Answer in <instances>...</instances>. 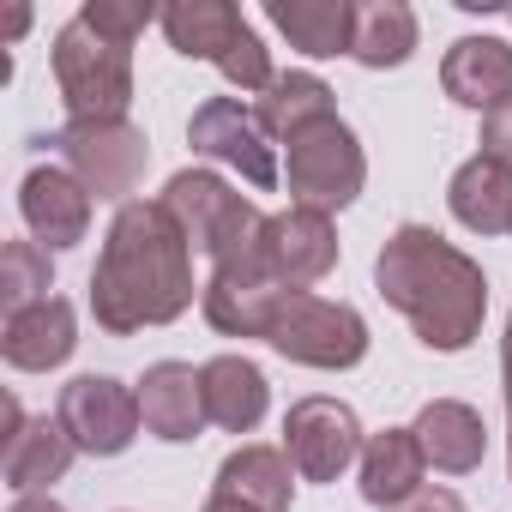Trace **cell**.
Returning <instances> with one entry per match:
<instances>
[{
  "label": "cell",
  "mask_w": 512,
  "mask_h": 512,
  "mask_svg": "<svg viewBox=\"0 0 512 512\" xmlns=\"http://www.w3.org/2000/svg\"><path fill=\"white\" fill-rule=\"evenodd\" d=\"M368 434H362V416L344 404V398H296L284 410V452L296 464L302 482H338L356 458H362Z\"/></svg>",
  "instance_id": "30bf717a"
},
{
  "label": "cell",
  "mask_w": 512,
  "mask_h": 512,
  "mask_svg": "<svg viewBox=\"0 0 512 512\" xmlns=\"http://www.w3.org/2000/svg\"><path fill=\"white\" fill-rule=\"evenodd\" d=\"M253 115H260L266 139L290 145V139L308 133L314 121H332V115H338V91H332L320 73H278L272 91L253 103Z\"/></svg>",
  "instance_id": "d4e9b609"
},
{
  "label": "cell",
  "mask_w": 512,
  "mask_h": 512,
  "mask_svg": "<svg viewBox=\"0 0 512 512\" xmlns=\"http://www.w3.org/2000/svg\"><path fill=\"white\" fill-rule=\"evenodd\" d=\"M266 19L278 25V37L314 61L350 55L356 43V0H272Z\"/></svg>",
  "instance_id": "cb8c5ba5"
},
{
  "label": "cell",
  "mask_w": 512,
  "mask_h": 512,
  "mask_svg": "<svg viewBox=\"0 0 512 512\" xmlns=\"http://www.w3.org/2000/svg\"><path fill=\"white\" fill-rule=\"evenodd\" d=\"M284 284L272 278V260L266 247L260 253H241V260H223L205 272V290H199V314L211 320V332L223 338H266L278 308H284Z\"/></svg>",
  "instance_id": "8fae6325"
},
{
  "label": "cell",
  "mask_w": 512,
  "mask_h": 512,
  "mask_svg": "<svg viewBox=\"0 0 512 512\" xmlns=\"http://www.w3.org/2000/svg\"><path fill=\"white\" fill-rule=\"evenodd\" d=\"M55 145H61V163L91 187V199H109L115 211L139 193L145 163H151V139L127 115H115V121H67L55 133Z\"/></svg>",
  "instance_id": "ba28073f"
},
{
  "label": "cell",
  "mask_w": 512,
  "mask_h": 512,
  "mask_svg": "<svg viewBox=\"0 0 512 512\" xmlns=\"http://www.w3.org/2000/svg\"><path fill=\"white\" fill-rule=\"evenodd\" d=\"M79 446L67 440L61 416H25L19 398H7V452H0V476L13 494H49L73 470Z\"/></svg>",
  "instance_id": "9a60e30c"
},
{
  "label": "cell",
  "mask_w": 512,
  "mask_h": 512,
  "mask_svg": "<svg viewBox=\"0 0 512 512\" xmlns=\"http://www.w3.org/2000/svg\"><path fill=\"white\" fill-rule=\"evenodd\" d=\"M410 428H416V440H422L428 470H440V476H470V470H482V458H488L482 410L464 404V398H428Z\"/></svg>",
  "instance_id": "d6986e66"
},
{
  "label": "cell",
  "mask_w": 512,
  "mask_h": 512,
  "mask_svg": "<svg viewBox=\"0 0 512 512\" xmlns=\"http://www.w3.org/2000/svg\"><path fill=\"white\" fill-rule=\"evenodd\" d=\"M374 290L440 356H458V350H470L482 338L488 278H482V266L470 260V253L458 241H446L434 223H398L380 241V253H374Z\"/></svg>",
  "instance_id": "7a4b0ae2"
},
{
  "label": "cell",
  "mask_w": 512,
  "mask_h": 512,
  "mask_svg": "<svg viewBox=\"0 0 512 512\" xmlns=\"http://www.w3.org/2000/svg\"><path fill=\"white\" fill-rule=\"evenodd\" d=\"M157 25H163L175 55L211 61L235 91H253V97L272 91V79H278L272 49L260 43V31H253L241 19V7H229V0H169Z\"/></svg>",
  "instance_id": "277c9868"
},
{
  "label": "cell",
  "mask_w": 512,
  "mask_h": 512,
  "mask_svg": "<svg viewBox=\"0 0 512 512\" xmlns=\"http://www.w3.org/2000/svg\"><path fill=\"white\" fill-rule=\"evenodd\" d=\"M157 205L181 223L187 247L205 253L211 266L241 260V253H260L266 247V211L253 205L247 193H235L217 169H175L157 193Z\"/></svg>",
  "instance_id": "3957f363"
},
{
  "label": "cell",
  "mask_w": 512,
  "mask_h": 512,
  "mask_svg": "<svg viewBox=\"0 0 512 512\" xmlns=\"http://www.w3.org/2000/svg\"><path fill=\"white\" fill-rule=\"evenodd\" d=\"M199 380H205V416L223 428V434H253L266 422V410H272V380H266V368L260 362H247V356H211L205 368H199Z\"/></svg>",
  "instance_id": "7402d4cb"
},
{
  "label": "cell",
  "mask_w": 512,
  "mask_h": 512,
  "mask_svg": "<svg viewBox=\"0 0 512 512\" xmlns=\"http://www.w3.org/2000/svg\"><path fill=\"white\" fill-rule=\"evenodd\" d=\"M266 344L296 362V368H320V374H350L368 362V320L350 308V302H332V296H314V290H290Z\"/></svg>",
  "instance_id": "8992f818"
},
{
  "label": "cell",
  "mask_w": 512,
  "mask_h": 512,
  "mask_svg": "<svg viewBox=\"0 0 512 512\" xmlns=\"http://www.w3.org/2000/svg\"><path fill=\"white\" fill-rule=\"evenodd\" d=\"M506 482H512V452H506Z\"/></svg>",
  "instance_id": "d590c367"
},
{
  "label": "cell",
  "mask_w": 512,
  "mask_h": 512,
  "mask_svg": "<svg viewBox=\"0 0 512 512\" xmlns=\"http://www.w3.org/2000/svg\"><path fill=\"white\" fill-rule=\"evenodd\" d=\"M49 290H55L49 247H43V241H31V235L7 241V253H0V302H7V314H19V308L43 302Z\"/></svg>",
  "instance_id": "4316f807"
},
{
  "label": "cell",
  "mask_w": 512,
  "mask_h": 512,
  "mask_svg": "<svg viewBox=\"0 0 512 512\" xmlns=\"http://www.w3.org/2000/svg\"><path fill=\"white\" fill-rule=\"evenodd\" d=\"M91 187L67 169V163H37L25 181H19V217L31 229V241H43L49 253H67L91 235Z\"/></svg>",
  "instance_id": "4fadbf2b"
},
{
  "label": "cell",
  "mask_w": 512,
  "mask_h": 512,
  "mask_svg": "<svg viewBox=\"0 0 512 512\" xmlns=\"http://www.w3.org/2000/svg\"><path fill=\"white\" fill-rule=\"evenodd\" d=\"M199 512H253V506H241V500H229V494H205Z\"/></svg>",
  "instance_id": "d6a6232c"
},
{
  "label": "cell",
  "mask_w": 512,
  "mask_h": 512,
  "mask_svg": "<svg viewBox=\"0 0 512 512\" xmlns=\"http://www.w3.org/2000/svg\"><path fill=\"white\" fill-rule=\"evenodd\" d=\"M296 482H302V476H296V464H290L284 446L247 440V446H235V452L217 464L211 494H229V500H241V506H253V512H290Z\"/></svg>",
  "instance_id": "44dd1931"
},
{
  "label": "cell",
  "mask_w": 512,
  "mask_h": 512,
  "mask_svg": "<svg viewBox=\"0 0 512 512\" xmlns=\"http://www.w3.org/2000/svg\"><path fill=\"white\" fill-rule=\"evenodd\" d=\"M79 13H85L97 31H109L115 43H139V37H145V25H157V19H163L151 0H85Z\"/></svg>",
  "instance_id": "83f0119b"
},
{
  "label": "cell",
  "mask_w": 512,
  "mask_h": 512,
  "mask_svg": "<svg viewBox=\"0 0 512 512\" xmlns=\"http://www.w3.org/2000/svg\"><path fill=\"white\" fill-rule=\"evenodd\" d=\"M392 512H464V506H458L452 488H422L416 500H404V506H392Z\"/></svg>",
  "instance_id": "f546056e"
},
{
  "label": "cell",
  "mask_w": 512,
  "mask_h": 512,
  "mask_svg": "<svg viewBox=\"0 0 512 512\" xmlns=\"http://www.w3.org/2000/svg\"><path fill=\"white\" fill-rule=\"evenodd\" d=\"M422 43V25L416 13L404 7V0H368V7H356V43H350V61L368 67V73H392L416 55Z\"/></svg>",
  "instance_id": "484cf974"
},
{
  "label": "cell",
  "mask_w": 512,
  "mask_h": 512,
  "mask_svg": "<svg viewBox=\"0 0 512 512\" xmlns=\"http://www.w3.org/2000/svg\"><path fill=\"white\" fill-rule=\"evenodd\" d=\"M446 211L470 235H512V169L488 163L482 151L464 157L446 181Z\"/></svg>",
  "instance_id": "603a6c76"
},
{
  "label": "cell",
  "mask_w": 512,
  "mask_h": 512,
  "mask_svg": "<svg viewBox=\"0 0 512 512\" xmlns=\"http://www.w3.org/2000/svg\"><path fill=\"white\" fill-rule=\"evenodd\" d=\"M476 145H482V157H488V163L512 169V103H506V109H494V115H482Z\"/></svg>",
  "instance_id": "f1b7e54d"
},
{
  "label": "cell",
  "mask_w": 512,
  "mask_h": 512,
  "mask_svg": "<svg viewBox=\"0 0 512 512\" xmlns=\"http://www.w3.org/2000/svg\"><path fill=\"white\" fill-rule=\"evenodd\" d=\"M338 223L326 211H308V205H290V211H272L266 223V260H272V278L284 290H314L320 278L338 272Z\"/></svg>",
  "instance_id": "5bb4252c"
},
{
  "label": "cell",
  "mask_w": 512,
  "mask_h": 512,
  "mask_svg": "<svg viewBox=\"0 0 512 512\" xmlns=\"http://www.w3.org/2000/svg\"><path fill=\"white\" fill-rule=\"evenodd\" d=\"M55 416H61L67 440L79 446V458H121L139 440V428H145L139 386H127L115 374H79V380H67L61 398H55Z\"/></svg>",
  "instance_id": "9c48e42d"
},
{
  "label": "cell",
  "mask_w": 512,
  "mask_h": 512,
  "mask_svg": "<svg viewBox=\"0 0 512 512\" xmlns=\"http://www.w3.org/2000/svg\"><path fill=\"white\" fill-rule=\"evenodd\" d=\"M356 476H362V500L380 506V512L416 500L428 488V458H422L416 428H380V434H368V446L356 458Z\"/></svg>",
  "instance_id": "ffe728a7"
},
{
  "label": "cell",
  "mask_w": 512,
  "mask_h": 512,
  "mask_svg": "<svg viewBox=\"0 0 512 512\" xmlns=\"http://www.w3.org/2000/svg\"><path fill=\"white\" fill-rule=\"evenodd\" d=\"M79 350V308L67 296H43L19 314H7L0 326V356L19 374H49Z\"/></svg>",
  "instance_id": "e0dca14e"
},
{
  "label": "cell",
  "mask_w": 512,
  "mask_h": 512,
  "mask_svg": "<svg viewBox=\"0 0 512 512\" xmlns=\"http://www.w3.org/2000/svg\"><path fill=\"white\" fill-rule=\"evenodd\" d=\"M7 512H67L55 494H13V506Z\"/></svg>",
  "instance_id": "4dcf8cb0"
},
{
  "label": "cell",
  "mask_w": 512,
  "mask_h": 512,
  "mask_svg": "<svg viewBox=\"0 0 512 512\" xmlns=\"http://www.w3.org/2000/svg\"><path fill=\"white\" fill-rule=\"evenodd\" d=\"M500 356H512V314H506V338H500Z\"/></svg>",
  "instance_id": "e575fe53"
},
{
  "label": "cell",
  "mask_w": 512,
  "mask_h": 512,
  "mask_svg": "<svg viewBox=\"0 0 512 512\" xmlns=\"http://www.w3.org/2000/svg\"><path fill=\"white\" fill-rule=\"evenodd\" d=\"M49 67H55V91L67 103V121H115V115H127V103H133V43H115L85 13H73L55 31Z\"/></svg>",
  "instance_id": "5b68a950"
},
{
  "label": "cell",
  "mask_w": 512,
  "mask_h": 512,
  "mask_svg": "<svg viewBox=\"0 0 512 512\" xmlns=\"http://www.w3.org/2000/svg\"><path fill=\"white\" fill-rule=\"evenodd\" d=\"M199 290L205 284H193V247L181 223L157 199H127L103 229V253L91 272L97 332L133 338L145 326H175Z\"/></svg>",
  "instance_id": "6da1fadb"
},
{
  "label": "cell",
  "mask_w": 512,
  "mask_h": 512,
  "mask_svg": "<svg viewBox=\"0 0 512 512\" xmlns=\"http://www.w3.org/2000/svg\"><path fill=\"white\" fill-rule=\"evenodd\" d=\"M500 398H506V422H512V356H500Z\"/></svg>",
  "instance_id": "836d02e7"
},
{
  "label": "cell",
  "mask_w": 512,
  "mask_h": 512,
  "mask_svg": "<svg viewBox=\"0 0 512 512\" xmlns=\"http://www.w3.org/2000/svg\"><path fill=\"white\" fill-rule=\"evenodd\" d=\"M440 91L476 115L506 109L512 103V43L506 37H458L440 55Z\"/></svg>",
  "instance_id": "ac0fdd59"
},
{
  "label": "cell",
  "mask_w": 512,
  "mask_h": 512,
  "mask_svg": "<svg viewBox=\"0 0 512 512\" xmlns=\"http://www.w3.org/2000/svg\"><path fill=\"white\" fill-rule=\"evenodd\" d=\"M506 19H512V13H506Z\"/></svg>",
  "instance_id": "8d00e7d4"
},
{
  "label": "cell",
  "mask_w": 512,
  "mask_h": 512,
  "mask_svg": "<svg viewBox=\"0 0 512 512\" xmlns=\"http://www.w3.org/2000/svg\"><path fill=\"white\" fill-rule=\"evenodd\" d=\"M187 145H193L199 157L235 169L247 187H260V193H272V187L284 181V163H278V151H272L260 115H253L247 103H235V97H205V103L193 109V121H187Z\"/></svg>",
  "instance_id": "7c38bea8"
},
{
  "label": "cell",
  "mask_w": 512,
  "mask_h": 512,
  "mask_svg": "<svg viewBox=\"0 0 512 512\" xmlns=\"http://www.w3.org/2000/svg\"><path fill=\"white\" fill-rule=\"evenodd\" d=\"M139 416L145 434H157L163 446H187L205 434V380L193 362H151L139 374Z\"/></svg>",
  "instance_id": "2e32d148"
},
{
  "label": "cell",
  "mask_w": 512,
  "mask_h": 512,
  "mask_svg": "<svg viewBox=\"0 0 512 512\" xmlns=\"http://www.w3.org/2000/svg\"><path fill=\"white\" fill-rule=\"evenodd\" d=\"M284 181H290V199L308 205V211H350L368 187V151L356 139V127L344 115L332 121H314L308 133H296L284 145Z\"/></svg>",
  "instance_id": "52a82bcc"
},
{
  "label": "cell",
  "mask_w": 512,
  "mask_h": 512,
  "mask_svg": "<svg viewBox=\"0 0 512 512\" xmlns=\"http://www.w3.org/2000/svg\"><path fill=\"white\" fill-rule=\"evenodd\" d=\"M25 31H31V7H13V13H7V43H19Z\"/></svg>",
  "instance_id": "1f68e13d"
}]
</instances>
